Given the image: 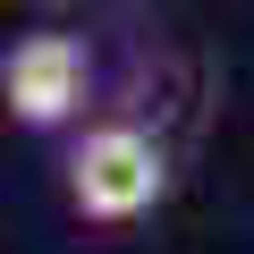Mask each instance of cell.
Here are the masks:
<instances>
[{"mask_svg": "<svg viewBox=\"0 0 254 254\" xmlns=\"http://www.w3.org/2000/svg\"><path fill=\"white\" fill-rule=\"evenodd\" d=\"M60 178H68V203H76L93 229H127V220H144V212L161 203V187H170V153L144 136V127L110 119V127H85V136L68 144Z\"/></svg>", "mask_w": 254, "mask_h": 254, "instance_id": "6da1fadb", "label": "cell"}, {"mask_svg": "<svg viewBox=\"0 0 254 254\" xmlns=\"http://www.w3.org/2000/svg\"><path fill=\"white\" fill-rule=\"evenodd\" d=\"M85 85H93V51L60 26H34L0 51V102L26 136H60V127L85 110Z\"/></svg>", "mask_w": 254, "mask_h": 254, "instance_id": "7a4b0ae2", "label": "cell"}]
</instances>
